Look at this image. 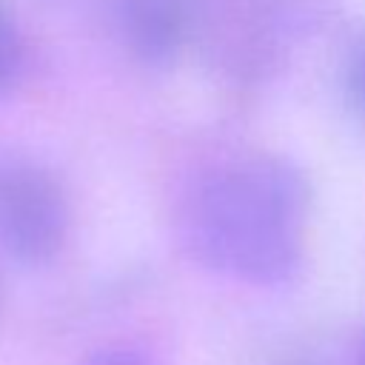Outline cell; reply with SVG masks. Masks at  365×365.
<instances>
[{"label":"cell","instance_id":"277c9868","mask_svg":"<svg viewBox=\"0 0 365 365\" xmlns=\"http://www.w3.org/2000/svg\"><path fill=\"white\" fill-rule=\"evenodd\" d=\"M23 46L26 43H23L20 26L0 0V94H6L23 71V57H26Z\"/></svg>","mask_w":365,"mask_h":365},{"label":"cell","instance_id":"8992f818","mask_svg":"<svg viewBox=\"0 0 365 365\" xmlns=\"http://www.w3.org/2000/svg\"><path fill=\"white\" fill-rule=\"evenodd\" d=\"M83 365H151V359L134 348L125 345H111V348H100L94 351Z\"/></svg>","mask_w":365,"mask_h":365},{"label":"cell","instance_id":"3957f363","mask_svg":"<svg viewBox=\"0 0 365 365\" xmlns=\"http://www.w3.org/2000/svg\"><path fill=\"white\" fill-rule=\"evenodd\" d=\"M120 23L137 57L145 63H165L185 43L188 9L182 0H123Z\"/></svg>","mask_w":365,"mask_h":365},{"label":"cell","instance_id":"6da1fadb","mask_svg":"<svg viewBox=\"0 0 365 365\" xmlns=\"http://www.w3.org/2000/svg\"><path fill=\"white\" fill-rule=\"evenodd\" d=\"M308 185L282 157H240L194 182L180 208L185 251L208 271L282 285L302 259Z\"/></svg>","mask_w":365,"mask_h":365},{"label":"cell","instance_id":"52a82bcc","mask_svg":"<svg viewBox=\"0 0 365 365\" xmlns=\"http://www.w3.org/2000/svg\"><path fill=\"white\" fill-rule=\"evenodd\" d=\"M354 365H365V331H362V336H359V342H356V354H354Z\"/></svg>","mask_w":365,"mask_h":365},{"label":"cell","instance_id":"7a4b0ae2","mask_svg":"<svg viewBox=\"0 0 365 365\" xmlns=\"http://www.w3.org/2000/svg\"><path fill=\"white\" fill-rule=\"evenodd\" d=\"M68 234L63 185L37 163H0V251L26 265L54 259Z\"/></svg>","mask_w":365,"mask_h":365},{"label":"cell","instance_id":"5b68a950","mask_svg":"<svg viewBox=\"0 0 365 365\" xmlns=\"http://www.w3.org/2000/svg\"><path fill=\"white\" fill-rule=\"evenodd\" d=\"M345 97L356 114L365 117V40H359L345 63Z\"/></svg>","mask_w":365,"mask_h":365}]
</instances>
